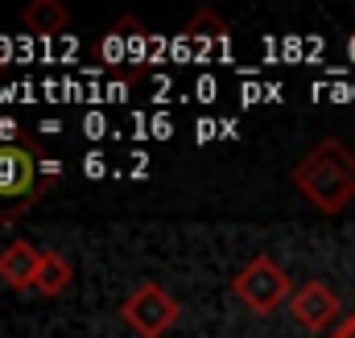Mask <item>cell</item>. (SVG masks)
Returning <instances> with one entry per match:
<instances>
[{"mask_svg": "<svg viewBox=\"0 0 355 338\" xmlns=\"http://www.w3.org/2000/svg\"><path fill=\"white\" fill-rule=\"evenodd\" d=\"M289 181L314 211L339 215L355 202V153L343 141L327 136L293 166Z\"/></svg>", "mask_w": 355, "mask_h": 338, "instance_id": "6da1fadb", "label": "cell"}, {"mask_svg": "<svg viewBox=\"0 0 355 338\" xmlns=\"http://www.w3.org/2000/svg\"><path fill=\"white\" fill-rule=\"evenodd\" d=\"M232 293H236V301H240L244 310H252V314H272V310L289 305L293 281H289V272H285L272 256L261 252L232 276Z\"/></svg>", "mask_w": 355, "mask_h": 338, "instance_id": "7a4b0ae2", "label": "cell"}, {"mask_svg": "<svg viewBox=\"0 0 355 338\" xmlns=\"http://www.w3.org/2000/svg\"><path fill=\"white\" fill-rule=\"evenodd\" d=\"M42 198L37 157L25 145H0V223H17Z\"/></svg>", "mask_w": 355, "mask_h": 338, "instance_id": "3957f363", "label": "cell"}, {"mask_svg": "<svg viewBox=\"0 0 355 338\" xmlns=\"http://www.w3.org/2000/svg\"><path fill=\"white\" fill-rule=\"evenodd\" d=\"M120 318H124L141 338H166L178 326V318H182V305H178V297L166 285L145 281V285H137V289L124 297Z\"/></svg>", "mask_w": 355, "mask_h": 338, "instance_id": "277c9868", "label": "cell"}, {"mask_svg": "<svg viewBox=\"0 0 355 338\" xmlns=\"http://www.w3.org/2000/svg\"><path fill=\"white\" fill-rule=\"evenodd\" d=\"M145 33H149V29H145L137 17H120V21L107 29L99 54L107 58L112 71H120L124 79H137V75L145 71Z\"/></svg>", "mask_w": 355, "mask_h": 338, "instance_id": "5b68a950", "label": "cell"}, {"mask_svg": "<svg viewBox=\"0 0 355 338\" xmlns=\"http://www.w3.org/2000/svg\"><path fill=\"white\" fill-rule=\"evenodd\" d=\"M339 310H343V301L327 281H306L289 297V314H293V322L302 330H327L339 318Z\"/></svg>", "mask_w": 355, "mask_h": 338, "instance_id": "8992f818", "label": "cell"}, {"mask_svg": "<svg viewBox=\"0 0 355 338\" xmlns=\"http://www.w3.org/2000/svg\"><path fill=\"white\" fill-rule=\"evenodd\" d=\"M37 264H42V252L29 240H12V244L0 248V281L17 293H29L33 276H37Z\"/></svg>", "mask_w": 355, "mask_h": 338, "instance_id": "52a82bcc", "label": "cell"}, {"mask_svg": "<svg viewBox=\"0 0 355 338\" xmlns=\"http://www.w3.org/2000/svg\"><path fill=\"white\" fill-rule=\"evenodd\" d=\"M71 281H75V268H71V260L62 252H54V248H46L42 252V264H37V276H33V289L29 293H37V297H58V293H67L71 289Z\"/></svg>", "mask_w": 355, "mask_h": 338, "instance_id": "ba28073f", "label": "cell"}, {"mask_svg": "<svg viewBox=\"0 0 355 338\" xmlns=\"http://www.w3.org/2000/svg\"><path fill=\"white\" fill-rule=\"evenodd\" d=\"M21 21H25L29 33L50 37V33H62V29L71 25V8H67L62 0H33V4H25Z\"/></svg>", "mask_w": 355, "mask_h": 338, "instance_id": "9c48e42d", "label": "cell"}, {"mask_svg": "<svg viewBox=\"0 0 355 338\" xmlns=\"http://www.w3.org/2000/svg\"><path fill=\"white\" fill-rule=\"evenodd\" d=\"M227 21L219 17V12H211V8H198L194 17H190V25H186V37L190 42H227Z\"/></svg>", "mask_w": 355, "mask_h": 338, "instance_id": "30bf717a", "label": "cell"}, {"mask_svg": "<svg viewBox=\"0 0 355 338\" xmlns=\"http://www.w3.org/2000/svg\"><path fill=\"white\" fill-rule=\"evenodd\" d=\"M331 338H355V310L347 314V318H343V326H339V330H335Z\"/></svg>", "mask_w": 355, "mask_h": 338, "instance_id": "8fae6325", "label": "cell"}]
</instances>
